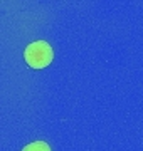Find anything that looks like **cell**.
<instances>
[{"label":"cell","mask_w":143,"mask_h":151,"mask_svg":"<svg viewBox=\"0 0 143 151\" xmlns=\"http://www.w3.org/2000/svg\"><path fill=\"white\" fill-rule=\"evenodd\" d=\"M24 59L30 67L34 69H44L52 62L54 59V52L49 42L46 40H35V42L29 44L24 52Z\"/></svg>","instance_id":"6da1fadb"},{"label":"cell","mask_w":143,"mask_h":151,"mask_svg":"<svg viewBox=\"0 0 143 151\" xmlns=\"http://www.w3.org/2000/svg\"><path fill=\"white\" fill-rule=\"evenodd\" d=\"M22 151H51V148L44 141H35V143H30L25 148H22Z\"/></svg>","instance_id":"7a4b0ae2"}]
</instances>
